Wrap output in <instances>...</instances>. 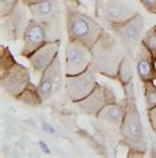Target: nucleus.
I'll return each mask as SVG.
<instances>
[{
    "instance_id": "1",
    "label": "nucleus",
    "mask_w": 156,
    "mask_h": 158,
    "mask_svg": "<svg viewBox=\"0 0 156 158\" xmlns=\"http://www.w3.org/2000/svg\"><path fill=\"white\" fill-rule=\"evenodd\" d=\"M124 90V114L122 124L119 126L120 138L126 148L128 149L127 157H140L144 156L148 149V138L143 129L140 113L136 105L135 88L134 82L123 86Z\"/></svg>"
},
{
    "instance_id": "2",
    "label": "nucleus",
    "mask_w": 156,
    "mask_h": 158,
    "mask_svg": "<svg viewBox=\"0 0 156 158\" xmlns=\"http://www.w3.org/2000/svg\"><path fill=\"white\" fill-rule=\"evenodd\" d=\"M92 51V68L95 73L112 80L118 78L120 63L126 56H130L127 49L114 33L105 29L97 43L90 48Z\"/></svg>"
},
{
    "instance_id": "3",
    "label": "nucleus",
    "mask_w": 156,
    "mask_h": 158,
    "mask_svg": "<svg viewBox=\"0 0 156 158\" xmlns=\"http://www.w3.org/2000/svg\"><path fill=\"white\" fill-rule=\"evenodd\" d=\"M105 28L93 17L82 14L77 10L66 11V32L70 40H77L86 47L92 48L101 37Z\"/></svg>"
},
{
    "instance_id": "4",
    "label": "nucleus",
    "mask_w": 156,
    "mask_h": 158,
    "mask_svg": "<svg viewBox=\"0 0 156 158\" xmlns=\"http://www.w3.org/2000/svg\"><path fill=\"white\" fill-rule=\"evenodd\" d=\"M110 27L112 33L119 39V41L127 49L128 55L134 57L136 48L140 44L142 37L144 35V19H143V16L138 14L128 21H124L120 24H110Z\"/></svg>"
},
{
    "instance_id": "5",
    "label": "nucleus",
    "mask_w": 156,
    "mask_h": 158,
    "mask_svg": "<svg viewBox=\"0 0 156 158\" xmlns=\"http://www.w3.org/2000/svg\"><path fill=\"white\" fill-rule=\"evenodd\" d=\"M98 85L97 73L92 68V65L82 73L73 74V76H65V96L69 101L77 102L86 96H89Z\"/></svg>"
},
{
    "instance_id": "6",
    "label": "nucleus",
    "mask_w": 156,
    "mask_h": 158,
    "mask_svg": "<svg viewBox=\"0 0 156 158\" xmlns=\"http://www.w3.org/2000/svg\"><path fill=\"white\" fill-rule=\"evenodd\" d=\"M65 76H73L86 71L92 65V51L77 40H70L65 49Z\"/></svg>"
},
{
    "instance_id": "7",
    "label": "nucleus",
    "mask_w": 156,
    "mask_h": 158,
    "mask_svg": "<svg viewBox=\"0 0 156 158\" xmlns=\"http://www.w3.org/2000/svg\"><path fill=\"white\" fill-rule=\"evenodd\" d=\"M116 101H118V98H116L114 89H111L107 85L98 84L89 96H86L85 98L77 101L74 104L85 114L92 116V117H98L99 112L107 104H112V102H116Z\"/></svg>"
},
{
    "instance_id": "8",
    "label": "nucleus",
    "mask_w": 156,
    "mask_h": 158,
    "mask_svg": "<svg viewBox=\"0 0 156 158\" xmlns=\"http://www.w3.org/2000/svg\"><path fill=\"white\" fill-rule=\"evenodd\" d=\"M29 82H31V73L28 68L19 63H15L8 71L0 74V86L3 92L15 98L23 93Z\"/></svg>"
},
{
    "instance_id": "9",
    "label": "nucleus",
    "mask_w": 156,
    "mask_h": 158,
    "mask_svg": "<svg viewBox=\"0 0 156 158\" xmlns=\"http://www.w3.org/2000/svg\"><path fill=\"white\" fill-rule=\"evenodd\" d=\"M97 14L109 24H120L135 17L139 12L120 0H97Z\"/></svg>"
},
{
    "instance_id": "10",
    "label": "nucleus",
    "mask_w": 156,
    "mask_h": 158,
    "mask_svg": "<svg viewBox=\"0 0 156 158\" xmlns=\"http://www.w3.org/2000/svg\"><path fill=\"white\" fill-rule=\"evenodd\" d=\"M64 82L65 77L61 69V61H60V56H57L56 60L41 74L40 82H38V92H40L42 102L49 101L57 92H60Z\"/></svg>"
},
{
    "instance_id": "11",
    "label": "nucleus",
    "mask_w": 156,
    "mask_h": 158,
    "mask_svg": "<svg viewBox=\"0 0 156 158\" xmlns=\"http://www.w3.org/2000/svg\"><path fill=\"white\" fill-rule=\"evenodd\" d=\"M25 7H28L27 4L23 2L19 3L14 12H11L10 15L2 17V35L3 37H7L10 40H17V39H23L27 25L29 23V19L25 14Z\"/></svg>"
},
{
    "instance_id": "12",
    "label": "nucleus",
    "mask_w": 156,
    "mask_h": 158,
    "mask_svg": "<svg viewBox=\"0 0 156 158\" xmlns=\"http://www.w3.org/2000/svg\"><path fill=\"white\" fill-rule=\"evenodd\" d=\"M23 41L24 45L20 55L24 56V57H29L34 51H37L38 48H41L44 44L48 43L45 25L40 23V21L31 19L27 25V29H25Z\"/></svg>"
},
{
    "instance_id": "13",
    "label": "nucleus",
    "mask_w": 156,
    "mask_h": 158,
    "mask_svg": "<svg viewBox=\"0 0 156 158\" xmlns=\"http://www.w3.org/2000/svg\"><path fill=\"white\" fill-rule=\"evenodd\" d=\"M60 47H61V40L48 41L41 48L34 51L29 57H27L33 71L36 73H41V74L44 73L45 69L49 67L56 60V57L58 56Z\"/></svg>"
},
{
    "instance_id": "14",
    "label": "nucleus",
    "mask_w": 156,
    "mask_h": 158,
    "mask_svg": "<svg viewBox=\"0 0 156 158\" xmlns=\"http://www.w3.org/2000/svg\"><path fill=\"white\" fill-rule=\"evenodd\" d=\"M134 59H135V68H136L138 76H139V80L142 82L155 81L156 80V65H155L156 60L151 55L148 48L142 41L136 48Z\"/></svg>"
},
{
    "instance_id": "15",
    "label": "nucleus",
    "mask_w": 156,
    "mask_h": 158,
    "mask_svg": "<svg viewBox=\"0 0 156 158\" xmlns=\"http://www.w3.org/2000/svg\"><path fill=\"white\" fill-rule=\"evenodd\" d=\"M28 10L32 15V19L40 21L42 24L56 23L60 16V0H45L28 6Z\"/></svg>"
},
{
    "instance_id": "16",
    "label": "nucleus",
    "mask_w": 156,
    "mask_h": 158,
    "mask_svg": "<svg viewBox=\"0 0 156 158\" xmlns=\"http://www.w3.org/2000/svg\"><path fill=\"white\" fill-rule=\"evenodd\" d=\"M124 105L126 101L123 100L122 102H112V104H107L105 108L99 112L98 118L103 121H107L110 124H114L115 126H120L123 120V114H124Z\"/></svg>"
},
{
    "instance_id": "17",
    "label": "nucleus",
    "mask_w": 156,
    "mask_h": 158,
    "mask_svg": "<svg viewBox=\"0 0 156 158\" xmlns=\"http://www.w3.org/2000/svg\"><path fill=\"white\" fill-rule=\"evenodd\" d=\"M16 100L25 105H29V106H40L42 104L40 92H38V86L34 85L32 81L29 82V85L24 89L23 93L17 96Z\"/></svg>"
},
{
    "instance_id": "18",
    "label": "nucleus",
    "mask_w": 156,
    "mask_h": 158,
    "mask_svg": "<svg viewBox=\"0 0 156 158\" xmlns=\"http://www.w3.org/2000/svg\"><path fill=\"white\" fill-rule=\"evenodd\" d=\"M132 76H134V71H132V57L131 56H126L122 60L118 71V80L122 86L128 85L130 82H132Z\"/></svg>"
},
{
    "instance_id": "19",
    "label": "nucleus",
    "mask_w": 156,
    "mask_h": 158,
    "mask_svg": "<svg viewBox=\"0 0 156 158\" xmlns=\"http://www.w3.org/2000/svg\"><path fill=\"white\" fill-rule=\"evenodd\" d=\"M143 85V94H144L146 108L147 110L156 106V85L154 81H144L142 82Z\"/></svg>"
},
{
    "instance_id": "20",
    "label": "nucleus",
    "mask_w": 156,
    "mask_h": 158,
    "mask_svg": "<svg viewBox=\"0 0 156 158\" xmlns=\"http://www.w3.org/2000/svg\"><path fill=\"white\" fill-rule=\"evenodd\" d=\"M15 63L16 61L14 59V56H12V53L10 52V49L7 47L2 45V48H0V74L8 71Z\"/></svg>"
},
{
    "instance_id": "21",
    "label": "nucleus",
    "mask_w": 156,
    "mask_h": 158,
    "mask_svg": "<svg viewBox=\"0 0 156 158\" xmlns=\"http://www.w3.org/2000/svg\"><path fill=\"white\" fill-rule=\"evenodd\" d=\"M142 43L148 48L151 55H152L154 59L156 60V31L154 27L144 32V35H143V37H142Z\"/></svg>"
},
{
    "instance_id": "22",
    "label": "nucleus",
    "mask_w": 156,
    "mask_h": 158,
    "mask_svg": "<svg viewBox=\"0 0 156 158\" xmlns=\"http://www.w3.org/2000/svg\"><path fill=\"white\" fill-rule=\"evenodd\" d=\"M21 0H0V16L4 17L14 12Z\"/></svg>"
},
{
    "instance_id": "23",
    "label": "nucleus",
    "mask_w": 156,
    "mask_h": 158,
    "mask_svg": "<svg viewBox=\"0 0 156 158\" xmlns=\"http://www.w3.org/2000/svg\"><path fill=\"white\" fill-rule=\"evenodd\" d=\"M142 6L151 14H156V0H140Z\"/></svg>"
},
{
    "instance_id": "24",
    "label": "nucleus",
    "mask_w": 156,
    "mask_h": 158,
    "mask_svg": "<svg viewBox=\"0 0 156 158\" xmlns=\"http://www.w3.org/2000/svg\"><path fill=\"white\" fill-rule=\"evenodd\" d=\"M148 121H150V125L152 128L154 133L156 134V106L148 110Z\"/></svg>"
},
{
    "instance_id": "25",
    "label": "nucleus",
    "mask_w": 156,
    "mask_h": 158,
    "mask_svg": "<svg viewBox=\"0 0 156 158\" xmlns=\"http://www.w3.org/2000/svg\"><path fill=\"white\" fill-rule=\"evenodd\" d=\"M24 4L27 6H32V4H36V3H41V2H45V0H21Z\"/></svg>"
},
{
    "instance_id": "26",
    "label": "nucleus",
    "mask_w": 156,
    "mask_h": 158,
    "mask_svg": "<svg viewBox=\"0 0 156 158\" xmlns=\"http://www.w3.org/2000/svg\"><path fill=\"white\" fill-rule=\"evenodd\" d=\"M154 28H155V31H156V25H154Z\"/></svg>"
}]
</instances>
